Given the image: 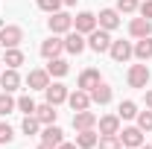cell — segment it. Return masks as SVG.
Segmentation results:
<instances>
[{
    "label": "cell",
    "mask_w": 152,
    "mask_h": 149,
    "mask_svg": "<svg viewBox=\"0 0 152 149\" xmlns=\"http://www.w3.org/2000/svg\"><path fill=\"white\" fill-rule=\"evenodd\" d=\"M20 41H23V29H20V26L9 23V26H3V29H0V44H3V50L18 47Z\"/></svg>",
    "instance_id": "1"
},
{
    "label": "cell",
    "mask_w": 152,
    "mask_h": 149,
    "mask_svg": "<svg viewBox=\"0 0 152 149\" xmlns=\"http://www.w3.org/2000/svg\"><path fill=\"white\" fill-rule=\"evenodd\" d=\"M88 47H91L94 53H108V50H111V35H108V29H94L91 38H88Z\"/></svg>",
    "instance_id": "2"
},
{
    "label": "cell",
    "mask_w": 152,
    "mask_h": 149,
    "mask_svg": "<svg viewBox=\"0 0 152 149\" xmlns=\"http://www.w3.org/2000/svg\"><path fill=\"white\" fill-rule=\"evenodd\" d=\"M149 82V67L146 64H132L129 67V85L132 88H146Z\"/></svg>",
    "instance_id": "3"
},
{
    "label": "cell",
    "mask_w": 152,
    "mask_h": 149,
    "mask_svg": "<svg viewBox=\"0 0 152 149\" xmlns=\"http://www.w3.org/2000/svg\"><path fill=\"white\" fill-rule=\"evenodd\" d=\"M73 26V18L64 15V12H53L50 15V32H70Z\"/></svg>",
    "instance_id": "4"
},
{
    "label": "cell",
    "mask_w": 152,
    "mask_h": 149,
    "mask_svg": "<svg viewBox=\"0 0 152 149\" xmlns=\"http://www.w3.org/2000/svg\"><path fill=\"white\" fill-rule=\"evenodd\" d=\"M111 58L114 61H129L132 58V53H134V47L129 44V41H111Z\"/></svg>",
    "instance_id": "5"
},
{
    "label": "cell",
    "mask_w": 152,
    "mask_h": 149,
    "mask_svg": "<svg viewBox=\"0 0 152 149\" xmlns=\"http://www.w3.org/2000/svg\"><path fill=\"white\" fill-rule=\"evenodd\" d=\"M120 137V143L129 149H140L143 146V131L140 129H123V134H117Z\"/></svg>",
    "instance_id": "6"
},
{
    "label": "cell",
    "mask_w": 152,
    "mask_h": 149,
    "mask_svg": "<svg viewBox=\"0 0 152 149\" xmlns=\"http://www.w3.org/2000/svg\"><path fill=\"white\" fill-rule=\"evenodd\" d=\"M94 126H96V114H94V111H88V108H85V111H76V114H73V129H76V131L94 129Z\"/></svg>",
    "instance_id": "7"
},
{
    "label": "cell",
    "mask_w": 152,
    "mask_h": 149,
    "mask_svg": "<svg viewBox=\"0 0 152 149\" xmlns=\"http://www.w3.org/2000/svg\"><path fill=\"white\" fill-rule=\"evenodd\" d=\"M67 102H70V108H73V111H85V108H91V93L79 88V91L67 93Z\"/></svg>",
    "instance_id": "8"
},
{
    "label": "cell",
    "mask_w": 152,
    "mask_h": 149,
    "mask_svg": "<svg viewBox=\"0 0 152 149\" xmlns=\"http://www.w3.org/2000/svg\"><path fill=\"white\" fill-rule=\"evenodd\" d=\"M73 26L76 32H94L96 29V15H91V12H79L73 18Z\"/></svg>",
    "instance_id": "9"
},
{
    "label": "cell",
    "mask_w": 152,
    "mask_h": 149,
    "mask_svg": "<svg viewBox=\"0 0 152 149\" xmlns=\"http://www.w3.org/2000/svg\"><path fill=\"white\" fill-rule=\"evenodd\" d=\"M44 93H47V102H50V105H61V102L67 99V88H64V85H58V82L47 85Z\"/></svg>",
    "instance_id": "10"
},
{
    "label": "cell",
    "mask_w": 152,
    "mask_h": 149,
    "mask_svg": "<svg viewBox=\"0 0 152 149\" xmlns=\"http://www.w3.org/2000/svg\"><path fill=\"white\" fill-rule=\"evenodd\" d=\"M26 85H29L32 91H44V88L50 85V73H47V70H29Z\"/></svg>",
    "instance_id": "11"
},
{
    "label": "cell",
    "mask_w": 152,
    "mask_h": 149,
    "mask_svg": "<svg viewBox=\"0 0 152 149\" xmlns=\"http://www.w3.org/2000/svg\"><path fill=\"white\" fill-rule=\"evenodd\" d=\"M120 26V15H117V9H102L99 12V29H117Z\"/></svg>",
    "instance_id": "12"
},
{
    "label": "cell",
    "mask_w": 152,
    "mask_h": 149,
    "mask_svg": "<svg viewBox=\"0 0 152 149\" xmlns=\"http://www.w3.org/2000/svg\"><path fill=\"white\" fill-rule=\"evenodd\" d=\"M129 32H132L134 38H146L152 32V20L149 18H134L132 23H129Z\"/></svg>",
    "instance_id": "13"
},
{
    "label": "cell",
    "mask_w": 152,
    "mask_h": 149,
    "mask_svg": "<svg viewBox=\"0 0 152 149\" xmlns=\"http://www.w3.org/2000/svg\"><path fill=\"white\" fill-rule=\"evenodd\" d=\"M61 50H64V41H58V38H47V41L41 44V56L44 58H58Z\"/></svg>",
    "instance_id": "14"
},
{
    "label": "cell",
    "mask_w": 152,
    "mask_h": 149,
    "mask_svg": "<svg viewBox=\"0 0 152 149\" xmlns=\"http://www.w3.org/2000/svg\"><path fill=\"white\" fill-rule=\"evenodd\" d=\"M35 117H38V123H44V126H50V123H56V105H50V102H44V105H38L35 108Z\"/></svg>",
    "instance_id": "15"
},
{
    "label": "cell",
    "mask_w": 152,
    "mask_h": 149,
    "mask_svg": "<svg viewBox=\"0 0 152 149\" xmlns=\"http://www.w3.org/2000/svg\"><path fill=\"white\" fill-rule=\"evenodd\" d=\"M64 50L73 53V56H79V53L85 50V38H82V32H67V38H64Z\"/></svg>",
    "instance_id": "16"
},
{
    "label": "cell",
    "mask_w": 152,
    "mask_h": 149,
    "mask_svg": "<svg viewBox=\"0 0 152 149\" xmlns=\"http://www.w3.org/2000/svg\"><path fill=\"white\" fill-rule=\"evenodd\" d=\"M91 102H96V105H105V102H111V88L105 85V82H99L96 88H91Z\"/></svg>",
    "instance_id": "17"
},
{
    "label": "cell",
    "mask_w": 152,
    "mask_h": 149,
    "mask_svg": "<svg viewBox=\"0 0 152 149\" xmlns=\"http://www.w3.org/2000/svg\"><path fill=\"white\" fill-rule=\"evenodd\" d=\"M61 140H64V131L58 129V126H53V123H50L47 129L41 131V143H50V146H58Z\"/></svg>",
    "instance_id": "18"
},
{
    "label": "cell",
    "mask_w": 152,
    "mask_h": 149,
    "mask_svg": "<svg viewBox=\"0 0 152 149\" xmlns=\"http://www.w3.org/2000/svg\"><path fill=\"white\" fill-rule=\"evenodd\" d=\"M96 143H99V137H96L94 129H85V131L76 134V146H79V149H94Z\"/></svg>",
    "instance_id": "19"
},
{
    "label": "cell",
    "mask_w": 152,
    "mask_h": 149,
    "mask_svg": "<svg viewBox=\"0 0 152 149\" xmlns=\"http://www.w3.org/2000/svg\"><path fill=\"white\" fill-rule=\"evenodd\" d=\"M0 85H3V91H15V88H18L20 85V76H18V70H15V67H9V70H6V73H0Z\"/></svg>",
    "instance_id": "20"
},
{
    "label": "cell",
    "mask_w": 152,
    "mask_h": 149,
    "mask_svg": "<svg viewBox=\"0 0 152 149\" xmlns=\"http://www.w3.org/2000/svg\"><path fill=\"white\" fill-rule=\"evenodd\" d=\"M96 85H99V70H94V67L79 76V88H82V91H91V88H96Z\"/></svg>",
    "instance_id": "21"
},
{
    "label": "cell",
    "mask_w": 152,
    "mask_h": 149,
    "mask_svg": "<svg viewBox=\"0 0 152 149\" xmlns=\"http://www.w3.org/2000/svg\"><path fill=\"white\" fill-rule=\"evenodd\" d=\"M99 131L102 134H120V117H114V114L102 117L99 120Z\"/></svg>",
    "instance_id": "22"
},
{
    "label": "cell",
    "mask_w": 152,
    "mask_h": 149,
    "mask_svg": "<svg viewBox=\"0 0 152 149\" xmlns=\"http://www.w3.org/2000/svg\"><path fill=\"white\" fill-rule=\"evenodd\" d=\"M134 56L140 58V61H146V58H152V38H140L137 44H134Z\"/></svg>",
    "instance_id": "23"
},
{
    "label": "cell",
    "mask_w": 152,
    "mask_h": 149,
    "mask_svg": "<svg viewBox=\"0 0 152 149\" xmlns=\"http://www.w3.org/2000/svg\"><path fill=\"white\" fill-rule=\"evenodd\" d=\"M67 70H70V67H67L64 58H50V64H47V73L50 76H64Z\"/></svg>",
    "instance_id": "24"
},
{
    "label": "cell",
    "mask_w": 152,
    "mask_h": 149,
    "mask_svg": "<svg viewBox=\"0 0 152 149\" xmlns=\"http://www.w3.org/2000/svg\"><path fill=\"white\" fill-rule=\"evenodd\" d=\"M117 117H120V120H132V117H137V105H134L132 99L120 102V111H117Z\"/></svg>",
    "instance_id": "25"
},
{
    "label": "cell",
    "mask_w": 152,
    "mask_h": 149,
    "mask_svg": "<svg viewBox=\"0 0 152 149\" xmlns=\"http://www.w3.org/2000/svg\"><path fill=\"white\" fill-rule=\"evenodd\" d=\"M6 64H9V67H15V70H18L20 64H23V53H20L18 47H12V50H6Z\"/></svg>",
    "instance_id": "26"
},
{
    "label": "cell",
    "mask_w": 152,
    "mask_h": 149,
    "mask_svg": "<svg viewBox=\"0 0 152 149\" xmlns=\"http://www.w3.org/2000/svg\"><path fill=\"white\" fill-rule=\"evenodd\" d=\"M15 105H18V102H15V99L9 96V91H3V93H0V114H3V117L15 111Z\"/></svg>",
    "instance_id": "27"
},
{
    "label": "cell",
    "mask_w": 152,
    "mask_h": 149,
    "mask_svg": "<svg viewBox=\"0 0 152 149\" xmlns=\"http://www.w3.org/2000/svg\"><path fill=\"white\" fill-rule=\"evenodd\" d=\"M20 129H23V134H35V131H38V117H35V114H26L23 123H20Z\"/></svg>",
    "instance_id": "28"
},
{
    "label": "cell",
    "mask_w": 152,
    "mask_h": 149,
    "mask_svg": "<svg viewBox=\"0 0 152 149\" xmlns=\"http://www.w3.org/2000/svg\"><path fill=\"white\" fill-rule=\"evenodd\" d=\"M99 149H120V137L117 134H102L99 137Z\"/></svg>",
    "instance_id": "29"
},
{
    "label": "cell",
    "mask_w": 152,
    "mask_h": 149,
    "mask_svg": "<svg viewBox=\"0 0 152 149\" xmlns=\"http://www.w3.org/2000/svg\"><path fill=\"white\" fill-rule=\"evenodd\" d=\"M137 129L140 131H152V111H140L137 114Z\"/></svg>",
    "instance_id": "30"
},
{
    "label": "cell",
    "mask_w": 152,
    "mask_h": 149,
    "mask_svg": "<svg viewBox=\"0 0 152 149\" xmlns=\"http://www.w3.org/2000/svg\"><path fill=\"white\" fill-rule=\"evenodd\" d=\"M18 108H20L23 114H35V108H38V105L32 102V96H20V99H18Z\"/></svg>",
    "instance_id": "31"
},
{
    "label": "cell",
    "mask_w": 152,
    "mask_h": 149,
    "mask_svg": "<svg viewBox=\"0 0 152 149\" xmlns=\"http://www.w3.org/2000/svg\"><path fill=\"white\" fill-rule=\"evenodd\" d=\"M58 6H61V0H38V9H44V12H58Z\"/></svg>",
    "instance_id": "32"
},
{
    "label": "cell",
    "mask_w": 152,
    "mask_h": 149,
    "mask_svg": "<svg viewBox=\"0 0 152 149\" xmlns=\"http://www.w3.org/2000/svg\"><path fill=\"white\" fill-rule=\"evenodd\" d=\"M134 9H137V0H117V12H126L129 15Z\"/></svg>",
    "instance_id": "33"
},
{
    "label": "cell",
    "mask_w": 152,
    "mask_h": 149,
    "mask_svg": "<svg viewBox=\"0 0 152 149\" xmlns=\"http://www.w3.org/2000/svg\"><path fill=\"white\" fill-rule=\"evenodd\" d=\"M12 137H15L12 134V126L9 123H0V143H12Z\"/></svg>",
    "instance_id": "34"
},
{
    "label": "cell",
    "mask_w": 152,
    "mask_h": 149,
    "mask_svg": "<svg viewBox=\"0 0 152 149\" xmlns=\"http://www.w3.org/2000/svg\"><path fill=\"white\" fill-rule=\"evenodd\" d=\"M140 15L152 20V0H146V3H140Z\"/></svg>",
    "instance_id": "35"
},
{
    "label": "cell",
    "mask_w": 152,
    "mask_h": 149,
    "mask_svg": "<svg viewBox=\"0 0 152 149\" xmlns=\"http://www.w3.org/2000/svg\"><path fill=\"white\" fill-rule=\"evenodd\" d=\"M56 149H79V146H76V143H64V140H61V143H58Z\"/></svg>",
    "instance_id": "36"
},
{
    "label": "cell",
    "mask_w": 152,
    "mask_h": 149,
    "mask_svg": "<svg viewBox=\"0 0 152 149\" xmlns=\"http://www.w3.org/2000/svg\"><path fill=\"white\" fill-rule=\"evenodd\" d=\"M146 108L152 111V91H146Z\"/></svg>",
    "instance_id": "37"
},
{
    "label": "cell",
    "mask_w": 152,
    "mask_h": 149,
    "mask_svg": "<svg viewBox=\"0 0 152 149\" xmlns=\"http://www.w3.org/2000/svg\"><path fill=\"white\" fill-rule=\"evenodd\" d=\"M38 149H56V146H50V143H41V146H38Z\"/></svg>",
    "instance_id": "38"
},
{
    "label": "cell",
    "mask_w": 152,
    "mask_h": 149,
    "mask_svg": "<svg viewBox=\"0 0 152 149\" xmlns=\"http://www.w3.org/2000/svg\"><path fill=\"white\" fill-rule=\"evenodd\" d=\"M61 3H67V6H73V3H76V0H61Z\"/></svg>",
    "instance_id": "39"
},
{
    "label": "cell",
    "mask_w": 152,
    "mask_h": 149,
    "mask_svg": "<svg viewBox=\"0 0 152 149\" xmlns=\"http://www.w3.org/2000/svg\"><path fill=\"white\" fill-rule=\"evenodd\" d=\"M140 149H152V146H149V143H143V146H140Z\"/></svg>",
    "instance_id": "40"
}]
</instances>
